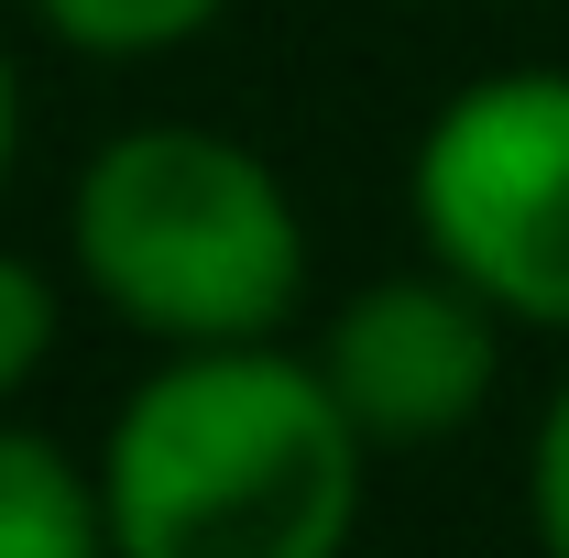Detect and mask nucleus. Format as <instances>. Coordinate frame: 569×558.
<instances>
[{
	"label": "nucleus",
	"instance_id": "5",
	"mask_svg": "<svg viewBox=\"0 0 569 558\" xmlns=\"http://www.w3.org/2000/svg\"><path fill=\"white\" fill-rule=\"evenodd\" d=\"M88 548H110L99 460H77L67 438L0 406V558H88Z\"/></svg>",
	"mask_w": 569,
	"mask_h": 558
},
{
	"label": "nucleus",
	"instance_id": "2",
	"mask_svg": "<svg viewBox=\"0 0 569 558\" xmlns=\"http://www.w3.org/2000/svg\"><path fill=\"white\" fill-rule=\"evenodd\" d=\"M67 263L153 350L274 340L307 296V209L263 142L219 121H132L77 165Z\"/></svg>",
	"mask_w": 569,
	"mask_h": 558
},
{
	"label": "nucleus",
	"instance_id": "1",
	"mask_svg": "<svg viewBox=\"0 0 569 558\" xmlns=\"http://www.w3.org/2000/svg\"><path fill=\"white\" fill-rule=\"evenodd\" d=\"M99 492L121 558H340L372 492V438L284 329L198 340L153 350L110 406Z\"/></svg>",
	"mask_w": 569,
	"mask_h": 558
},
{
	"label": "nucleus",
	"instance_id": "9",
	"mask_svg": "<svg viewBox=\"0 0 569 558\" xmlns=\"http://www.w3.org/2000/svg\"><path fill=\"white\" fill-rule=\"evenodd\" d=\"M22 165V67H11V33H0V187Z\"/></svg>",
	"mask_w": 569,
	"mask_h": 558
},
{
	"label": "nucleus",
	"instance_id": "3",
	"mask_svg": "<svg viewBox=\"0 0 569 558\" xmlns=\"http://www.w3.org/2000/svg\"><path fill=\"white\" fill-rule=\"evenodd\" d=\"M406 219L515 329L569 340V67L460 77L406 142Z\"/></svg>",
	"mask_w": 569,
	"mask_h": 558
},
{
	"label": "nucleus",
	"instance_id": "8",
	"mask_svg": "<svg viewBox=\"0 0 569 558\" xmlns=\"http://www.w3.org/2000/svg\"><path fill=\"white\" fill-rule=\"evenodd\" d=\"M526 515H537V537L569 558V372L548 383V406H537V438H526Z\"/></svg>",
	"mask_w": 569,
	"mask_h": 558
},
{
	"label": "nucleus",
	"instance_id": "4",
	"mask_svg": "<svg viewBox=\"0 0 569 558\" xmlns=\"http://www.w3.org/2000/svg\"><path fill=\"white\" fill-rule=\"evenodd\" d=\"M503 318L493 296L449 275V263H406V275H372L351 285L329 318H318V372L340 383V406L372 449H427V438H460V427L493 406L503 383Z\"/></svg>",
	"mask_w": 569,
	"mask_h": 558
},
{
	"label": "nucleus",
	"instance_id": "6",
	"mask_svg": "<svg viewBox=\"0 0 569 558\" xmlns=\"http://www.w3.org/2000/svg\"><path fill=\"white\" fill-rule=\"evenodd\" d=\"M22 11H33V33H56L88 67H164L230 22V0H22Z\"/></svg>",
	"mask_w": 569,
	"mask_h": 558
},
{
	"label": "nucleus",
	"instance_id": "7",
	"mask_svg": "<svg viewBox=\"0 0 569 558\" xmlns=\"http://www.w3.org/2000/svg\"><path fill=\"white\" fill-rule=\"evenodd\" d=\"M56 340H67V296H56V275H44L33 252L0 241V406H22V395L44 383Z\"/></svg>",
	"mask_w": 569,
	"mask_h": 558
}]
</instances>
